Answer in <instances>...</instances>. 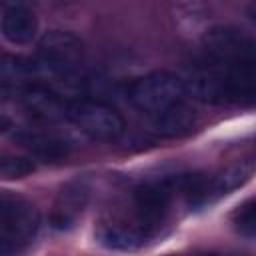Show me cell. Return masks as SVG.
Segmentation results:
<instances>
[{"label":"cell","instance_id":"6da1fadb","mask_svg":"<svg viewBox=\"0 0 256 256\" xmlns=\"http://www.w3.org/2000/svg\"><path fill=\"white\" fill-rule=\"evenodd\" d=\"M38 72L50 76L60 88L74 90L82 84L84 44L68 30H50L38 40Z\"/></svg>","mask_w":256,"mask_h":256},{"label":"cell","instance_id":"7a4b0ae2","mask_svg":"<svg viewBox=\"0 0 256 256\" xmlns=\"http://www.w3.org/2000/svg\"><path fill=\"white\" fill-rule=\"evenodd\" d=\"M40 228L38 208L12 192L0 194V256H18Z\"/></svg>","mask_w":256,"mask_h":256},{"label":"cell","instance_id":"3957f363","mask_svg":"<svg viewBox=\"0 0 256 256\" xmlns=\"http://www.w3.org/2000/svg\"><path fill=\"white\" fill-rule=\"evenodd\" d=\"M186 96L184 80L170 72H150L134 80L128 88V100L140 112L150 116L166 110L168 106L182 102Z\"/></svg>","mask_w":256,"mask_h":256},{"label":"cell","instance_id":"277c9868","mask_svg":"<svg viewBox=\"0 0 256 256\" xmlns=\"http://www.w3.org/2000/svg\"><path fill=\"white\" fill-rule=\"evenodd\" d=\"M68 118L92 140H116L124 132V118L98 98H76L68 104Z\"/></svg>","mask_w":256,"mask_h":256},{"label":"cell","instance_id":"5b68a950","mask_svg":"<svg viewBox=\"0 0 256 256\" xmlns=\"http://www.w3.org/2000/svg\"><path fill=\"white\" fill-rule=\"evenodd\" d=\"M220 104L256 106V60L216 62Z\"/></svg>","mask_w":256,"mask_h":256},{"label":"cell","instance_id":"8992f818","mask_svg":"<svg viewBox=\"0 0 256 256\" xmlns=\"http://www.w3.org/2000/svg\"><path fill=\"white\" fill-rule=\"evenodd\" d=\"M176 178L170 180H148L134 190V210L138 224L150 234L158 228L170 208L172 196L176 192Z\"/></svg>","mask_w":256,"mask_h":256},{"label":"cell","instance_id":"52a82bcc","mask_svg":"<svg viewBox=\"0 0 256 256\" xmlns=\"http://www.w3.org/2000/svg\"><path fill=\"white\" fill-rule=\"evenodd\" d=\"M202 42L216 62L256 60V40L234 26H212Z\"/></svg>","mask_w":256,"mask_h":256},{"label":"cell","instance_id":"ba28073f","mask_svg":"<svg viewBox=\"0 0 256 256\" xmlns=\"http://www.w3.org/2000/svg\"><path fill=\"white\" fill-rule=\"evenodd\" d=\"M90 198V188L84 180H72L62 186L50 214V222L56 230H68L84 212Z\"/></svg>","mask_w":256,"mask_h":256},{"label":"cell","instance_id":"9c48e42d","mask_svg":"<svg viewBox=\"0 0 256 256\" xmlns=\"http://www.w3.org/2000/svg\"><path fill=\"white\" fill-rule=\"evenodd\" d=\"M0 28H2V36L10 44L16 46L30 44L38 32V18L28 6L18 2H6L2 4Z\"/></svg>","mask_w":256,"mask_h":256},{"label":"cell","instance_id":"30bf717a","mask_svg":"<svg viewBox=\"0 0 256 256\" xmlns=\"http://www.w3.org/2000/svg\"><path fill=\"white\" fill-rule=\"evenodd\" d=\"M20 100L26 112L40 122H60L68 118V104H64V100L50 90L26 88L22 90Z\"/></svg>","mask_w":256,"mask_h":256},{"label":"cell","instance_id":"8fae6325","mask_svg":"<svg viewBox=\"0 0 256 256\" xmlns=\"http://www.w3.org/2000/svg\"><path fill=\"white\" fill-rule=\"evenodd\" d=\"M196 120H198L196 110L182 100V102H176V104L168 106L166 110L154 114L152 130L162 138H178V136L192 132V128L196 126Z\"/></svg>","mask_w":256,"mask_h":256},{"label":"cell","instance_id":"7c38bea8","mask_svg":"<svg viewBox=\"0 0 256 256\" xmlns=\"http://www.w3.org/2000/svg\"><path fill=\"white\" fill-rule=\"evenodd\" d=\"M150 234L140 224H124V222H108L102 224L96 232V238L102 246L110 250H136L140 248Z\"/></svg>","mask_w":256,"mask_h":256},{"label":"cell","instance_id":"4fadbf2b","mask_svg":"<svg viewBox=\"0 0 256 256\" xmlns=\"http://www.w3.org/2000/svg\"><path fill=\"white\" fill-rule=\"evenodd\" d=\"M14 138L28 148L32 154L46 158V160H56L68 154V142L62 138H56L46 132H34V130H16Z\"/></svg>","mask_w":256,"mask_h":256},{"label":"cell","instance_id":"5bb4252c","mask_svg":"<svg viewBox=\"0 0 256 256\" xmlns=\"http://www.w3.org/2000/svg\"><path fill=\"white\" fill-rule=\"evenodd\" d=\"M254 172V162L252 160H238L224 168L218 176L210 178V198L228 194L236 188H240Z\"/></svg>","mask_w":256,"mask_h":256},{"label":"cell","instance_id":"9a60e30c","mask_svg":"<svg viewBox=\"0 0 256 256\" xmlns=\"http://www.w3.org/2000/svg\"><path fill=\"white\" fill-rule=\"evenodd\" d=\"M38 72L36 62H28L26 58L4 54L0 62V78H2V90L6 92L8 88H20L26 80H30Z\"/></svg>","mask_w":256,"mask_h":256},{"label":"cell","instance_id":"2e32d148","mask_svg":"<svg viewBox=\"0 0 256 256\" xmlns=\"http://www.w3.org/2000/svg\"><path fill=\"white\" fill-rule=\"evenodd\" d=\"M232 228L244 238H256V198L242 202L230 216Z\"/></svg>","mask_w":256,"mask_h":256},{"label":"cell","instance_id":"e0dca14e","mask_svg":"<svg viewBox=\"0 0 256 256\" xmlns=\"http://www.w3.org/2000/svg\"><path fill=\"white\" fill-rule=\"evenodd\" d=\"M36 170L34 162L24 156H4L0 160V176L4 180H18Z\"/></svg>","mask_w":256,"mask_h":256},{"label":"cell","instance_id":"ac0fdd59","mask_svg":"<svg viewBox=\"0 0 256 256\" xmlns=\"http://www.w3.org/2000/svg\"><path fill=\"white\" fill-rule=\"evenodd\" d=\"M248 16H250V18H252V20L256 22V2L248 6Z\"/></svg>","mask_w":256,"mask_h":256},{"label":"cell","instance_id":"d6986e66","mask_svg":"<svg viewBox=\"0 0 256 256\" xmlns=\"http://www.w3.org/2000/svg\"><path fill=\"white\" fill-rule=\"evenodd\" d=\"M202 256H218V254H202Z\"/></svg>","mask_w":256,"mask_h":256}]
</instances>
